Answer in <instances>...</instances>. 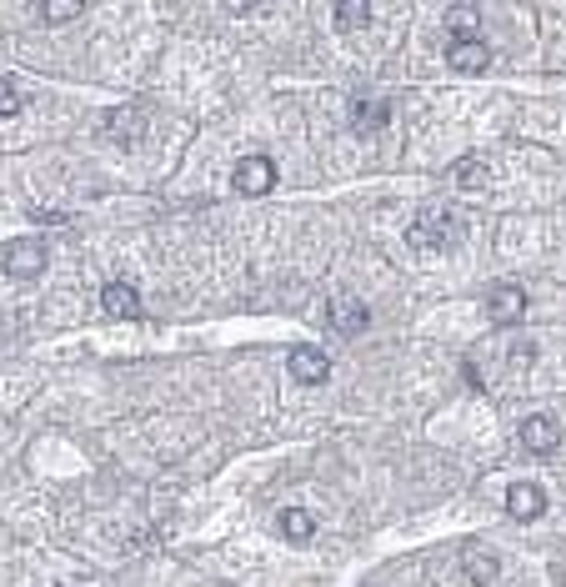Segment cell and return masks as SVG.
Returning a JSON list of instances; mask_svg holds the SVG:
<instances>
[{"label": "cell", "instance_id": "obj_1", "mask_svg": "<svg viewBox=\"0 0 566 587\" xmlns=\"http://www.w3.org/2000/svg\"><path fill=\"white\" fill-rule=\"evenodd\" d=\"M406 241L421 246V251H441V246H456L461 241V221L451 206H421L416 221L406 226Z\"/></svg>", "mask_w": 566, "mask_h": 587}, {"label": "cell", "instance_id": "obj_2", "mask_svg": "<svg viewBox=\"0 0 566 587\" xmlns=\"http://www.w3.org/2000/svg\"><path fill=\"white\" fill-rule=\"evenodd\" d=\"M231 186H236L241 196H266V191L276 186V161H271V156H246V161H236Z\"/></svg>", "mask_w": 566, "mask_h": 587}, {"label": "cell", "instance_id": "obj_3", "mask_svg": "<svg viewBox=\"0 0 566 587\" xmlns=\"http://www.w3.org/2000/svg\"><path fill=\"white\" fill-rule=\"evenodd\" d=\"M41 271H46V241L21 236V241H11V246H6V276L31 281V276H41Z\"/></svg>", "mask_w": 566, "mask_h": 587}, {"label": "cell", "instance_id": "obj_4", "mask_svg": "<svg viewBox=\"0 0 566 587\" xmlns=\"http://www.w3.org/2000/svg\"><path fill=\"white\" fill-rule=\"evenodd\" d=\"M326 317H331V327H336L341 337H356V332H366V327H371L366 302H361V297H351V291H336V297L326 302Z\"/></svg>", "mask_w": 566, "mask_h": 587}, {"label": "cell", "instance_id": "obj_5", "mask_svg": "<svg viewBox=\"0 0 566 587\" xmlns=\"http://www.w3.org/2000/svg\"><path fill=\"white\" fill-rule=\"evenodd\" d=\"M486 317L496 322V327H516L521 317H526V291L521 286H491V297H486Z\"/></svg>", "mask_w": 566, "mask_h": 587}, {"label": "cell", "instance_id": "obj_6", "mask_svg": "<svg viewBox=\"0 0 566 587\" xmlns=\"http://www.w3.org/2000/svg\"><path fill=\"white\" fill-rule=\"evenodd\" d=\"M516 437H521V447H526V452H536V457H551V452L561 447V427H556V417H546V412L526 417Z\"/></svg>", "mask_w": 566, "mask_h": 587}, {"label": "cell", "instance_id": "obj_7", "mask_svg": "<svg viewBox=\"0 0 566 587\" xmlns=\"http://www.w3.org/2000/svg\"><path fill=\"white\" fill-rule=\"evenodd\" d=\"M446 66H451V71H461V76H476V71H486V66H491V46H486L481 36L451 41V46H446Z\"/></svg>", "mask_w": 566, "mask_h": 587}, {"label": "cell", "instance_id": "obj_8", "mask_svg": "<svg viewBox=\"0 0 566 587\" xmlns=\"http://www.w3.org/2000/svg\"><path fill=\"white\" fill-rule=\"evenodd\" d=\"M286 372H291L301 387H321V382L331 377V362H326V352H316V347H291Z\"/></svg>", "mask_w": 566, "mask_h": 587}, {"label": "cell", "instance_id": "obj_9", "mask_svg": "<svg viewBox=\"0 0 566 587\" xmlns=\"http://www.w3.org/2000/svg\"><path fill=\"white\" fill-rule=\"evenodd\" d=\"M101 307L116 317V322H141V291L131 286V281H111V286H101Z\"/></svg>", "mask_w": 566, "mask_h": 587}, {"label": "cell", "instance_id": "obj_10", "mask_svg": "<svg viewBox=\"0 0 566 587\" xmlns=\"http://www.w3.org/2000/svg\"><path fill=\"white\" fill-rule=\"evenodd\" d=\"M141 136H146V116H141L136 106L106 111V141H111V146H136Z\"/></svg>", "mask_w": 566, "mask_h": 587}, {"label": "cell", "instance_id": "obj_11", "mask_svg": "<svg viewBox=\"0 0 566 587\" xmlns=\"http://www.w3.org/2000/svg\"><path fill=\"white\" fill-rule=\"evenodd\" d=\"M506 512H511L516 522H536V517L546 512V492H541L536 482H516V487H506Z\"/></svg>", "mask_w": 566, "mask_h": 587}, {"label": "cell", "instance_id": "obj_12", "mask_svg": "<svg viewBox=\"0 0 566 587\" xmlns=\"http://www.w3.org/2000/svg\"><path fill=\"white\" fill-rule=\"evenodd\" d=\"M391 121V101L386 96H351V126L366 136V131H381Z\"/></svg>", "mask_w": 566, "mask_h": 587}, {"label": "cell", "instance_id": "obj_13", "mask_svg": "<svg viewBox=\"0 0 566 587\" xmlns=\"http://www.w3.org/2000/svg\"><path fill=\"white\" fill-rule=\"evenodd\" d=\"M496 572H501V552L481 547V542H466V577L471 582H496Z\"/></svg>", "mask_w": 566, "mask_h": 587}, {"label": "cell", "instance_id": "obj_14", "mask_svg": "<svg viewBox=\"0 0 566 587\" xmlns=\"http://www.w3.org/2000/svg\"><path fill=\"white\" fill-rule=\"evenodd\" d=\"M276 532H281L286 542H311V537H316V517H311L306 507H286V512L276 517Z\"/></svg>", "mask_w": 566, "mask_h": 587}, {"label": "cell", "instance_id": "obj_15", "mask_svg": "<svg viewBox=\"0 0 566 587\" xmlns=\"http://www.w3.org/2000/svg\"><path fill=\"white\" fill-rule=\"evenodd\" d=\"M336 31L351 36V31H366L371 26V0H336Z\"/></svg>", "mask_w": 566, "mask_h": 587}, {"label": "cell", "instance_id": "obj_16", "mask_svg": "<svg viewBox=\"0 0 566 587\" xmlns=\"http://www.w3.org/2000/svg\"><path fill=\"white\" fill-rule=\"evenodd\" d=\"M86 11V0H41V21L46 26H66Z\"/></svg>", "mask_w": 566, "mask_h": 587}, {"label": "cell", "instance_id": "obj_17", "mask_svg": "<svg viewBox=\"0 0 566 587\" xmlns=\"http://www.w3.org/2000/svg\"><path fill=\"white\" fill-rule=\"evenodd\" d=\"M476 26H481V21H476V11H471V6H456V11L446 16V31H451L456 41H466V36H476Z\"/></svg>", "mask_w": 566, "mask_h": 587}, {"label": "cell", "instance_id": "obj_18", "mask_svg": "<svg viewBox=\"0 0 566 587\" xmlns=\"http://www.w3.org/2000/svg\"><path fill=\"white\" fill-rule=\"evenodd\" d=\"M21 111V86L11 76H0V116H16Z\"/></svg>", "mask_w": 566, "mask_h": 587}, {"label": "cell", "instance_id": "obj_19", "mask_svg": "<svg viewBox=\"0 0 566 587\" xmlns=\"http://www.w3.org/2000/svg\"><path fill=\"white\" fill-rule=\"evenodd\" d=\"M456 181H461V186H481V181H486V166H481L476 156H466V161L456 166Z\"/></svg>", "mask_w": 566, "mask_h": 587}, {"label": "cell", "instance_id": "obj_20", "mask_svg": "<svg viewBox=\"0 0 566 587\" xmlns=\"http://www.w3.org/2000/svg\"><path fill=\"white\" fill-rule=\"evenodd\" d=\"M261 6H266V0H226L231 16H246V11H261Z\"/></svg>", "mask_w": 566, "mask_h": 587}, {"label": "cell", "instance_id": "obj_21", "mask_svg": "<svg viewBox=\"0 0 566 587\" xmlns=\"http://www.w3.org/2000/svg\"><path fill=\"white\" fill-rule=\"evenodd\" d=\"M511 362H516V367H531V362H536V347H531V342H526V347H516V352H511Z\"/></svg>", "mask_w": 566, "mask_h": 587}]
</instances>
